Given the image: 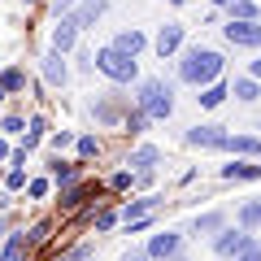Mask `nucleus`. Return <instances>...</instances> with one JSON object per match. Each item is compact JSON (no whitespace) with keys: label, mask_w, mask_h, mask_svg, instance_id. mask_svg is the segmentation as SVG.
Segmentation results:
<instances>
[{"label":"nucleus","mask_w":261,"mask_h":261,"mask_svg":"<svg viewBox=\"0 0 261 261\" xmlns=\"http://www.w3.org/2000/svg\"><path fill=\"white\" fill-rule=\"evenodd\" d=\"M113 48H118V53H126V57H140L144 48H148V35H144L140 27H126V31H118V35H113Z\"/></svg>","instance_id":"18"},{"label":"nucleus","mask_w":261,"mask_h":261,"mask_svg":"<svg viewBox=\"0 0 261 261\" xmlns=\"http://www.w3.org/2000/svg\"><path fill=\"white\" fill-rule=\"evenodd\" d=\"M0 130H5V135H27V118H18V113H9V118L0 122Z\"/></svg>","instance_id":"38"},{"label":"nucleus","mask_w":261,"mask_h":261,"mask_svg":"<svg viewBox=\"0 0 261 261\" xmlns=\"http://www.w3.org/2000/svg\"><path fill=\"white\" fill-rule=\"evenodd\" d=\"M135 109H144L152 122H166L170 113H174V87L166 83V79H140L135 83Z\"/></svg>","instance_id":"2"},{"label":"nucleus","mask_w":261,"mask_h":261,"mask_svg":"<svg viewBox=\"0 0 261 261\" xmlns=\"http://www.w3.org/2000/svg\"><path fill=\"white\" fill-rule=\"evenodd\" d=\"M96 196H100V183L74 178V183H65V187H61L57 205H61V214H79V209H83V200H96Z\"/></svg>","instance_id":"6"},{"label":"nucleus","mask_w":261,"mask_h":261,"mask_svg":"<svg viewBox=\"0 0 261 261\" xmlns=\"http://www.w3.org/2000/svg\"><path fill=\"white\" fill-rule=\"evenodd\" d=\"M74 5H79V0H53V13H57V18H70Z\"/></svg>","instance_id":"39"},{"label":"nucleus","mask_w":261,"mask_h":261,"mask_svg":"<svg viewBox=\"0 0 261 261\" xmlns=\"http://www.w3.org/2000/svg\"><path fill=\"white\" fill-rule=\"evenodd\" d=\"M148 126H152V118H148L144 109H135V105H130V109H126V118H122V130H130V135H144Z\"/></svg>","instance_id":"29"},{"label":"nucleus","mask_w":261,"mask_h":261,"mask_svg":"<svg viewBox=\"0 0 261 261\" xmlns=\"http://www.w3.org/2000/svg\"><path fill=\"white\" fill-rule=\"evenodd\" d=\"M27 5H31V0H27Z\"/></svg>","instance_id":"47"},{"label":"nucleus","mask_w":261,"mask_h":261,"mask_svg":"<svg viewBox=\"0 0 261 261\" xmlns=\"http://www.w3.org/2000/svg\"><path fill=\"white\" fill-rule=\"evenodd\" d=\"M48 235H53V218H39L35 226H27V244H31V252H35V248H44V244H48Z\"/></svg>","instance_id":"30"},{"label":"nucleus","mask_w":261,"mask_h":261,"mask_svg":"<svg viewBox=\"0 0 261 261\" xmlns=\"http://www.w3.org/2000/svg\"><path fill=\"white\" fill-rule=\"evenodd\" d=\"M48 192H53V178H31V183H27L31 200H48Z\"/></svg>","instance_id":"33"},{"label":"nucleus","mask_w":261,"mask_h":261,"mask_svg":"<svg viewBox=\"0 0 261 261\" xmlns=\"http://www.w3.org/2000/svg\"><path fill=\"white\" fill-rule=\"evenodd\" d=\"M109 192H126V187H135V174H130V170H118V174H109Z\"/></svg>","instance_id":"36"},{"label":"nucleus","mask_w":261,"mask_h":261,"mask_svg":"<svg viewBox=\"0 0 261 261\" xmlns=\"http://www.w3.org/2000/svg\"><path fill=\"white\" fill-rule=\"evenodd\" d=\"M53 48H57V53H65V57L79 48V27H74L70 18H57V27H53Z\"/></svg>","instance_id":"19"},{"label":"nucleus","mask_w":261,"mask_h":261,"mask_svg":"<svg viewBox=\"0 0 261 261\" xmlns=\"http://www.w3.org/2000/svg\"><path fill=\"white\" fill-rule=\"evenodd\" d=\"M183 39H187V27H183V22H166V27L152 35V53H157L161 61H170V57L183 48Z\"/></svg>","instance_id":"10"},{"label":"nucleus","mask_w":261,"mask_h":261,"mask_svg":"<svg viewBox=\"0 0 261 261\" xmlns=\"http://www.w3.org/2000/svg\"><path fill=\"white\" fill-rule=\"evenodd\" d=\"M74 140H79L74 130H53V135H48V148H53V152H65Z\"/></svg>","instance_id":"32"},{"label":"nucleus","mask_w":261,"mask_h":261,"mask_svg":"<svg viewBox=\"0 0 261 261\" xmlns=\"http://www.w3.org/2000/svg\"><path fill=\"white\" fill-rule=\"evenodd\" d=\"M235 226H244V231H261V196H257V200H244V205L235 209Z\"/></svg>","instance_id":"24"},{"label":"nucleus","mask_w":261,"mask_h":261,"mask_svg":"<svg viewBox=\"0 0 261 261\" xmlns=\"http://www.w3.org/2000/svg\"><path fill=\"white\" fill-rule=\"evenodd\" d=\"M0 87H5V96H18V92H27V70H22V65H9V70L0 74Z\"/></svg>","instance_id":"27"},{"label":"nucleus","mask_w":261,"mask_h":261,"mask_svg":"<svg viewBox=\"0 0 261 261\" xmlns=\"http://www.w3.org/2000/svg\"><path fill=\"white\" fill-rule=\"evenodd\" d=\"M105 9H109V0H79L74 13H70V22H74L79 31H92L96 22L105 18Z\"/></svg>","instance_id":"13"},{"label":"nucleus","mask_w":261,"mask_h":261,"mask_svg":"<svg viewBox=\"0 0 261 261\" xmlns=\"http://www.w3.org/2000/svg\"><path fill=\"white\" fill-rule=\"evenodd\" d=\"M231 96H235L240 105H257V100H261V83H257L252 74H240V79H231Z\"/></svg>","instance_id":"20"},{"label":"nucleus","mask_w":261,"mask_h":261,"mask_svg":"<svg viewBox=\"0 0 261 261\" xmlns=\"http://www.w3.org/2000/svg\"><path fill=\"white\" fill-rule=\"evenodd\" d=\"M122 261H152V257L144 248H126V252H122Z\"/></svg>","instance_id":"40"},{"label":"nucleus","mask_w":261,"mask_h":261,"mask_svg":"<svg viewBox=\"0 0 261 261\" xmlns=\"http://www.w3.org/2000/svg\"><path fill=\"white\" fill-rule=\"evenodd\" d=\"M222 39L231 48H252V53H257L261 48V22H240V18H231L222 27Z\"/></svg>","instance_id":"8"},{"label":"nucleus","mask_w":261,"mask_h":261,"mask_svg":"<svg viewBox=\"0 0 261 261\" xmlns=\"http://www.w3.org/2000/svg\"><path fill=\"white\" fill-rule=\"evenodd\" d=\"M0 183H5V174H0Z\"/></svg>","instance_id":"45"},{"label":"nucleus","mask_w":261,"mask_h":261,"mask_svg":"<svg viewBox=\"0 0 261 261\" xmlns=\"http://www.w3.org/2000/svg\"><path fill=\"white\" fill-rule=\"evenodd\" d=\"M27 183H31V178H27V170H18V166H13L9 174H5V192H9V196H13V192H22Z\"/></svg>","instance_id":"34"},{"label":"nucleus","mask_w":261,"mask_h":261,"mask_svg":"<svg viewBox=\"0 0 261 261\" xmlns=\"http://www.w3.org/2000/svg\"><path fill=\"white\" fill-rule=\"evenodd\" d=\"M222 152H231V157H244V161H261V135H226V148Z\"/></svg>","instance_id":"14"},{"label":"nucleus","mask_w":261,"mask_h":261,"mask_svg":"<svg viewBox=\"0 0 261 261\" xmlns=\"http://www.w3.org/2000/svg\"><path fill=\"white\" fill-rule=\"evenodd\" d=\"M39 74H44V83H48V87H65V83H70V65H65V53L48 48V53L39 57Z\"/></svg>","instance_id":"11"},{"label":"nucleus","mask_w":261,"mask_h":261,"mask_svg":"<svg viewBox=\"0 0 261 261\" xmlns=\"http://www.w3.org/2000/svg\"><path fill=\"white\" fill-rule=\"evenodd\" d=\"M248 74H252V79L261 83V57H257V61H248Z\"/></svg>","instance_id":"41"},{"label":"nucleus","mask_w":261,"mask_h":261,"mask_svg":"<svg viewBox=\"0 0 261 261\" xmlns=\"http://www.w3.org/2000/svg\"><path fill=\"white\" fill-rule=\"evenodd\" d=\"M92 222H96V235H105V231H113V226H118V209H100V214H96Z\"/></svg>","instance_id":"35"},{"label":"nucleus","mask_w":261,"mask_h":261,"mask_svg":"<svg viewBox=\"0 0 261 261\" xmlns=\"http://www.w3.org/2000/svg\"><path fill=\"white\" fill-rule=\"evenodd\" d=\"M96 70H100L105 79H109L113 87H130V83H140V61L126 53H118L113 44L96 48Z\"/></svg>","instance_id":"3"},{"label":"nucleus","mask_w":261,"mask_h":261,"mask_svg":"<svg viewBox=\"0 0 261 261\" xmlns=\"http://www.w3.org/2000/svg\"><path fill=\"white\" fill-rule=\"evenodd\" d=\"M157 161H161V148H157V144H140V148H130L126 166H135V170H157Z\"/></svg>","instance_id":"22"},{"label":"nucleus","mask_w":261,"mask_h":261,"mask_svg":"<svg viewBox=\"0 0 261 261\" xmlns=\"http://www.w3.org/2000/svg\"><path fill=\"white\" fill-rule=\"evenodd\" d=\"M74 148H79V161L87 166V161H96V157L105 152V144H100V135H79V140H74Z\"/></svg>","instance_id":"28"},{"label":"nucleus","mask_w":261,"mask_h":261,"mask_svg":"<svg viewBox=\"0 0 261 261\" xmlns=\"http://www.w3.org/2000/svg\"><path fill=\"white\" fill-rule=\"evenodd\" d=\"M161 209V196H140V200H126V205L118 209L122 222H135V218H152Z\"/></svg>","instance_id":"17"},{"label":"nucleus","mask_w":261,"mask_h":261,"mask_svg":"<svg viewBox=\"0 0 261 261\" xmlns=\"http://www.w3.org/2000/svg\"><path fill=\"white\" fill-rule=\"evenodd\" d=\"M218 79H226V53L222 48H209V44L183 48V57H178V83L200 92V87L218 83Z\"/></svg>","instance_id":"1"},{"label":"nucleus","mask_w":261,"mask_h":261,"mask_svg":"<svg viewBox=\"0 0 261 261\" xmlns=\"http://www.w3.org/2000/svg\"><path fill=\"white\" fill-rule=\"evenodd\" d=\"M222 9H226V18H240V22H261L257 0H226Z\"/></svg>","instance_id":"25"},{"label":"nucleus","mask_w":261,"mask_h":261,"mask_svg":"<svg viewBox=\"0 0 261 261\" xmlns=\"http://www.w3.org/2000/svg\"><path fill=\"white\" fill-rule=\"evenodd\" d=\"M48 178H53L57 187H65V183H74V178H83V161H65V157H48Z\"/></svg>","instance_id":"15"},{"label":"nucleus","mask_w":261,"mask_h":261,"mask_svg":"<svg viewBox=\"0 0 261 261\" xmlns=\"http://www.w3.org/2000/svg\"><path fill=\"white\" fill-rule=\"evenodd\" d=\"M0 261H31L27 226H22V231H13V235H9V244H5V252H0Z\"/></svg>","instance_id":"23"},{"label":"nucleus","mask_w":261,"mask_h":261,"mask_svg":"<svg viewBox=\"0 0 261 261\" xmlns=\"http://www.w3.org/2000/svg\"><path fill=\"white\" fill-rule=\"evenodd\" d=\"M222 226H226V214H222V209H205V214L192 218V235H196V240H200V235H205V240H214Z\"/></svg>","instance_id":"16"},{"label":"nucleus","mask_w":261,"mask_h":261,"mask_svg":"<svg viewBox=\"0 0 261 261\" xmlns=\"http://www.w3.org/2000/svg\"><path fill=\"white\" fill-rule=\"evenodd\" d=\"M231 261H261V240H257V235H252V240L248 244H244V248L240 252H235V257Z\"/></svg>","instance_id":"37"},{"label":"nucleus","mask_w":261,"mask_h":261,"mask_svg":"<svg viewBox=\"0 0 261 261\" xmlns=\"http://www.w3.org/2000/svg\"><path fill=\"white\" fill-rule=\"evenodd\" d=\"M144 252H148L152 261H178V257H183V235L166 226V231H157L148 244H144Z\"/></svg>","instance_id":"7"},{"label":"nucleus","mask_w":261,"mask_h":261,"mask_svg":"<svg viewBox=\"0 0 261 261\" xmlns=\"http://www.w3.org/2000/svg\"><path fill=\"white\" fill-rule=\"evenodd\" d=\"M218 174H222V183H261V161L235 157V161H226Z\"/></svg>","instance_id":"12"},{"label":"nucleus","mask_w":261,"mask_h":261,"mask_svg":"<svg viewBox=\"0 0 261 261\" xmlns=\"http://www.w3.org/2000/svg\"><path fill=\"white\" fill-rule=\"evenodd\" d=\"M130 96H122V87H109V92H100L92 100V113H96V126H122V118H126L130 109Z\"/></svg>","instance_id":"4"},{"label":"nucleus","mask_w":261,"mask_h":261,"mask_svg":"<svg viewBox=\"0 0 261 261\" xmlns=\"http://www.w3.org/2000/svg\"><path fill=\"white\" fill-rule=\"evenodd\" d=\"M209 5H226V0H209Z\"/></svg>","instance_id":"43"},{"label":"nucleus","mask_w":261,"mask_h":261,"mask_svg":"<svg viewBox=\"0 0 261 261\" xmlns=\"http://www.w3.org/2000/svg\"><path fill=\"white\" fill-rule=\"evenodd\" d=\"M226 135H231V126H218V122H196V126H187L183 144H187V148L222 152V148H226Z\"/></svg>","instance_id":"5"},{"label":"nucleus","mask_w":261,"mask_h":261,"mask_svg":"<svg viewBox=\"0 0 261 261\" xmlns=\"http://www.w3.org/2000/svg\"><path fill=\"white\" fill-rule=\"evenodd\" d=\"M226 96H231V83H222V79H218V83H209V87H200V92H196V105H200V109H218Z\"/></svg>","instance_id":"21"},{"label":"nucleus","mask_w":261,"mask_h":261,"mask_svg":"<svg viewBox=\"0 0 261 261\" xmlns=\"http://www.w3.org/2000/svg\"><path fill=\"white\" fill-rule=\"evenodd\" d=\"M248 240H252V231H244V226H231V222H226L222 231L209 240V248H214V257H226V261H231V257H235V252H240Z\"/></svg>","instance_id":"9"},{"label":"nucleus","mask_w":261,"mask_h":261,"mask_svg":"<svg viewBox=\"0 0 261 261\" xmlns=\"http://www.w3.org/2000/svg\"><path fill=\"white\" fill-rule=\"evenodd\" d=\"M39 140H48V118H44V113H31V118H27V140H22V148L31 152Z\"/></svg>","instance_id":"26"},{"label":"nucleus","mask_w":261,"mask_h":261,"mask_svg":"<svg viewBox=\"0 0 261 261\" xmlns=\"http://www.w3.org/2000/svg\"><path fill=\"white\" fill-rule=\"evenodd\" d=\"M57 261H96V244H74V248L61 252Z\"/></svg>","instance_id":"31"},{"label":"nucleus","mask_w":261,"mask_h":261,"mask_svg":"<svg viewBox=\"0 0 261 261\" xmlns=\"http://www.w3.org/2000/svg\"><path fill=\"white\" fill-rule=\"evenodd\" d=\"M13 157V148H9V140H0V161H9Z\"/></svg>","instance_id":"42"},{"label":"nucleus","mask_w":261,"mask_h":261,"mask_svg":"<svg viewBox=\"0 0 261 261\" xmlns=\"http://www.w3.org/2000/svg\"><path fill=\"white\" fill-rule=\"evenodd\" d=\"M0 100H5V87H0Z\"/></svg>","instance_id":"44"},{"label":"nucleus","mask_w":261,"mask_h":261,"mask_svg":"<svg viewBox=\"0 0 261 261\" xmlns=\"http://www.w3.org/2000/svg\"><path fill=\"white\" fill-rule=\"evenodd\" d=\"M178 261H187V257H178Z\"/></svg>","instance_id":"46"}]
</instances>
